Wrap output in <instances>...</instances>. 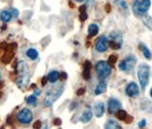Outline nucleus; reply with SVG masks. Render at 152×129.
<instances>
[{
	"instance_id": "nucleus-1",
	"label": "nucleus",
	"mask_w": 152,
	"mask_h": 129,
	"mask_svg": "<svg viewBox=\"0 0 152 129\" xmlns=\"http://www.w3.org/2000/svg\"><path fill=\"white\" fill-rule=\"evenodd\" d=\"M15 73H16V85L20 88H25L29 84L30 81V70L29 66L25 62H19L17 66L15 68Z\"/></svg>"
},
{
	"instance_id": "nucleus-2",
	"label": "nucleus",
	"mask_w": 152,
	"mask_h": 129,
	"mask_svg": "<svg viewBox=\"0 0 152 129\" xmlns=\"http://www.w3.org/2000/svg\"><path fill=\"white\" fill-rule=\"evenodd\" d=\"M150 6V0H135L133 6H132V9H133V13L136 15L142 16V15L146 13V11L149 10Z\"/></svg>"
},
{
	"instance_id": "nucleus-3",
	"label": "nucleus",
	"mask_w": 152,
	"mask_h": 129,
	"mask_svg": "<svg viewBox=\"0 0 152 129\" xmlns=\"http://www.w3.org/2000/svg\"><path fill=\"white\" fill-rule=\"evenodd\" d=\"M150 75V68L147 65H141L138 68V79L141 85V87L145 89L148 85Z\"/></svg>"
},
{
	"instance_id": "nucleus-4",
	"label": "nucleus",
	"mask_w": 152,
	"mask_h": 129,
	"mask_svg": "<svg viewBox=\"0 0 152 129\" xmlns=\"http://www.w3.org/2000/svg\"><path fill=\"white\" fill-rule=\"evenodd\" d=\"M95 70L100 81H104L111 73V68L105 61H99L95 66Z\"/></svg>"
},
{
	"instance_id": "nucleus-5",
	"label": "nucleus",
	"mask_w": 152,
	"mask_h": 129,
	"mask_svg": "<svg viewBox=\"0 0 152 129\" xmlns=\"http://www.w3.org/2000/svg\"><path fill=\"white\" fill-rule=\"evenodd\" d=\"M62 93H63V88L60 87V88H52L50 89V90L47 91V94H46V97L44 99V104L45 106H50V105H52L53 103L55 102L58 98H59Z\"/></svg>"
},
{
	"instance_id": "nucleus-6",
	"label": "nucleus",
	"mask_w": 152,
	"mask_h": 129,
	"mask_svg": "<svg viewBox=\"0 0 152 129\" xmlns=\"http://www.w3.org/2000/svg\"><path fill=\"white\" fill-rule=\"evenodd\" d=\"M16 119L22 124H29L33 121V113L29 108H23L17 113Z\"/></svg>"
},
{
	"instance_id": "nucleus-7",
	"label": "nucleus",
	"mask_w": 152,
	"mask_h": 129,
	"mask_svg": "<svg viewBox=\"0 0 152 129\" xmlns=\"http://www.w3.org/2000/svg\"><path fill=\"white\" fill-rule=\"evenodd\" d=\"M136 64V58L134 56H128L126 59H124L119 64V68L122 69L123 71H130L132 68Z\"/></svg>"
},
{
	"instance_id": "nucleus-8",
	"label": "nucleus",
	"mask_w": 152,
	"mask_h": 129,
	"mask_svg": "<svg viewBox=\"0 0 152 129\" xmlns=\"http://www.w3.org/2000/svg\"><path fill=\"white\" fill-rule=\"evenodd\" d=\"M122 35L121 33L117 32H113L112 33H110V46L113 49H119L122 46Z\"/></svg>"
},
{
	"instance_id": "nucleus-9",
	"label": "nucleus",
	"mask_w": 152,
	"mask_h": 129,
	"mask_svg": "<svg viewBox=\"0 0 152 129\" xmlns=\"http://www.w3.org/2000/svg\"><path fill=\"white\" fill-rule=\"evenodd\" d=\"M108 39L106 36H101L97 39L95 44V49L98 52H105L108 49Z\"/></svg>"
},
{
	"instance_id": "nucleus-10",
	"label": "nucleus",
	"mask_w": 152,
	"mask_h": 129,
	"mask_svg": "<svg viewBox=\"0 0 152 129\" xmlns=\"http://www.w3.org/2000/svg\"><path fill=\"white\" fill-rule=\"evenodd\" d=\"M126 93L127 96L129 97H137L139 95V87L138 85H136L134 82H132V83H129L127 85V87L126 88Z\"/></svg>"
},
{
	"instance_id": "nucleus-11",
	"label": "nucleus",
	"mask_w": 152,
	"mask_h": 129,
	"mask_svg": "<svg viewBox=\"0 0 152 129\" xmlns=\"http://www.w3.org/2000/svg\"><path fill=\"white\" fill-rule=\"evenodd\" d=\"M121 107V103L116 99H110L108 101V112L115 113L117 110H119Z\"/></svg>"
},
{
	"instance_id": "nucleus-12",
	"label": "nucleus",
	"mask_w": 152,
	"mask_h": 129,
	"mask_svg": "<svg viewBox=\"0 0 152 129\" xmlns=\"http://www.w3.org/2000/svg\"><path fill=\"white\" fill-rule=\"evenodd\" d=\"M90 68H91L90 62L86 61L84 64V71H83V77L85 80H88L90 78Z\"/></svg>"
},
{
	"instance_id": "nucleus-13",
	"label": "nucleus",
	"mask_w": 152,
	"mask_h": 129,
	"mask_svg": "<svg viewBox=\"0 0 152 129\" xmlns=\"http://www.w3.org/2000/svg\"><path fill=\"white\" fill-rule=\"evenodd\" d=\"M94 112L96 117L101 118L103 116L104 112H105V105L103 103H96L94 105Z\"/></svg>"
},
{
	"instance_id": "nucleus-14",
	"label": "nucleus",
	"mask_w": 152,
	"mask_h": 129,
	"mask_svg": "<svg viewBox=\"0 0 152 129\" xmlns=\"http://www.w3.org/2000/svg\"><path fill=\"white\" fill-rule=\"evenodd\" d=\"M13 18V13H11V11H3L0 13V19H1V21L3 22H10L11 19Z\"/></svg>"
},
{
	"instance_id": "nucleus-15",
	"label": "nucleus",
	"mask_w": 152,
	"mask_h": 129,
	"mask_svg": "<svg viewBox=\"0 0 152 129\" xmlns=\"http://www.w3.org/2000/svg\"><path fill=\"white\" fill-rule=\"evenodd\" d=\"M14 56V51L13 50H6L5 54L3 55L2 57V62L4 64H8L13 60V58Z\"/></svg>"
},
{
	"instance_id": "nucleus-16",
	"label": "nucleus",
	"mask_w": 152,
	"mask_h": 129,
	"mask_svg": "<svg viewBox=\"0 0 152 129\" xmlns=\"http://www.w3.org/2000/svg\"><path fill=\"white\" fill-rule=\"evenodd\" d=\"M142 21L144 22V24H145V26L147 29L152 30V17L150 15H146V14L142 15Z\"/></svg>"
},
{
	"instance_id": "nucleus-17",
	"label": "nucleus",
	"mask_w": 152,
	"mask_h": 129,
	"mask_svg": "<svg viewBox=\"0 0 152 129\" xmlns=\"http://www.w3.org/2000/svg\"><path fill=\"white\" fill-rule=\"evenodd\" d=\"M47 77H48L49 82L53 84V83H55V82H57V80L60 78V74L58 71H55V70H54V71H50Z\"/></svg>"
},
{
	"instance_id": "nucleus-18",
	"label": "nucleus",
	"mask_w": 152,
	"mask_h": 129,
	"mask_svg": "<svg viewBox=\"0 0 152 129\" xmlns=\"http://www.w3.org/2000/svg\"><path fill=\"white\" fill-rule=\"evenodd\" d=\"M99 32V27L97 26L96 24H90L88 26V33L90 37L95 36V35L98 33Z\"/></svg>"
},
{
	"instance_id": "nucleus-19",
	"label": "nucleus",
	"mask_w": 152,
	"mask_h": 129,
	"mask_svg": "<svg viewBox=\"0 0 152 129\" xmlns=\"http://www.w3.org/2000/svg\"><path fill=\"white\" fill-rule=\"evenodd\" d=\"M106 88H107V84L105 83L104 81H101L100 82V84L97 85L96 88H95V90H94V94L95 95H100V94H102V93L106 90Z\"/></svg>"
},
{
	"instance_id": "nucleus-20",
	"label": "nucleus",
	"mask_w": 152,
	"mask_h": 129,
	"mask_svg": "<svg viewBox=\"0 0 152 129\" xmlns=\"http://www.w3.org/2000/svg\"><path fill=\"white\" fill-rule=\"evenodd\" d=\"M91 118H92V112L90 110H86L83 114H82L80 121L83 123H88L91 120Z\"/></svg>"
},
{
	"instance_id": "nucleus-21",
	"label": "nucleus",
	"mask_w": 152,
	"mask_h": 129,
	"mask_svg": "<svg viewBox=\"0 0 152 129\" xmlns=\"http://www.w3.org/2000/svg\"><path fill=\"white\" fill-rule=\"evenodd\" d=\"M27 56H28L30 60H36L38 58V51L35 49H30L27 50Z\"/></svg>"
},
{
	"instance_id": "nucleus-22",
	"label": "nucleus",
	"mask_w": 152,
	"mask_h": 129,
	"mask_svg": "<svg viewBox=\"0 0 152 129\" xmlns=\"http://www.w3.org/2000/svg\"><path fill=\"white\" fill-rule=\"evenodd\" d=\"M127 113L123 110V109H119V110H117L116 111V117H117V119H119L120 121H124L127 119Z\"/></svg>"
},
{
	"instance_id": "nucleus-23",
	"label": "nucleus",
	"mask_w": 152,
	"mask_h": 129,
	"mask_svg": "<svg viewBox=\"0 0 152 129\" xmlns=\"http://www.w3.org/2000/svg\"><path fill=\"white\" fill-rule=\"evenodd\" d=\"M105 128L106 129H118V128H121V126L116 122H114V121H108V122L106 123V125H105Z\"/></svg>"
},
{
	"instance_id": "nucleus-24",
	"label": "nucleus",
	"mask_w": 152,
	"mask_h": 129,
	"mask_svg": "<svg viewBox=\"0 0 152 129\" xmlns=\"http://www.w3.org/2000/svg\"><path fill=\"white\" fill-rule=\"evenodd\" d=\"M140 49H141V50L143 51V54H144V56L146 57V59H150L151 58V52L149 51V49H147L145 45L140 46Z\"/></svg>"
},
{
	"instance_id": "nucleus-25",
	"label": "nucleus",
	"mask_w": 152,
	"mask_h": 129,
	"mask_svg": "<svg viewBox=\"0 0 152 129\" xmlns=\"http://www.w3.org/2000/svg\"><path fill=\"white\" fill-rule=\"evenodd\" d=\"M37 103V99H36V96L35 95H30L27 98V104H32V105H36Z\"/></svg>"
},
{
	"instance_id": "nucleus-26",
	"label": "nucleus",
	"mask_w": 152,
	"mask_h": 129,
	"mask_svg": "<svg viewBox=\"0 0 152 129\" xmlns=\"http://www.w3.org/2000/svg\"><path fill=\"white\" fill-rule=\"evenodd\" d=\"M116 62H117V56L114 55V54H111V55L110 56V58H108V63H110V65L113 66Z\"/></svg>"
},
{
	"instance_id": "nucleus-27",
	"label": "nucleus",
	"mask_w": 152,
	"mask_h": 129,
	"mask_svg": "<svg viewBox=\"0 0 152 129\" xmlns=\"http://www.w3.org/2000/svg\"><path fill=\"white\" fill-rule=\"evenodd\" d=\"M80 21H82V22H84V21H86L87 20V18H88V14H87V13H86V11H82V13H80Z\"/></svg>"
},
{
	"instance_id": "nucleus-28",
	"label": "nucleus",
	"mask_w": 152,
	"mask_h": 129,
	"mask_svg": "<svg viewBox=\"0 0 152 129\" xmlns=\"http://www.w3.org/2000/svg\"><path fill=\"white\" fill-rule=\"evenodd\" d=\"M41 125H42L41 121H39V120H38V121H36V122L33 124V127L34 129H38V128H40V127H41Z\"/></svg>"
},
{
	"instance_id": "nucleus-29",
	"label": "nucleus",
	"mask_w": 152,
	"mask_h": 129,
	"mask_svg": "<svg viewBox=\"0 0 152 129\" xmlns=\"http://www.w3.org/2000/svg\"><path fill=\"white\" fill-rule=\"evenodd\" d=\"M11 13H13V16L14 17V18H16L17 16H18V11L16 10V9H11Z\"/></svg>"
},
{
	"instance_id": "nucleus-30",
	"label": "nucleus",
	"mask_w": 152,
	"mask_h": 129,
	"mask_svg": "<svg viewBox=\"0 0 152 129\" xmlns=\"http://www.w3.org/2000/svg\"><path fill=\"white\" fill-rule=\"evenodd\" d=\"M48 77H43L42 78V80H41V84H42V85H43V87H45V85H47V83H48Z\"/></svg>"
},
{
	"instance_id": "nucleus-31",
	"label": "nucleus",
	"mask_w": 152,
	"mask_h": 129,
	"mask_svg": "<svg viewBox=\"0 0 152 129\" xmlns=\"http://www.w3.org/2000/svg\"><path fill=\"white\" fill-rule=\"evenodd\" d=\"M85 91H86V89H85V88H79V89H78V90H77L76 94H77L78 96H81V95H83V94H84Z\"/></svg>"
},
{
	"instance_id": "nucleus-32",
	"label": "nucleus",
	"mask_w": 152,
	"mask_h": 129,
	"mask_svg": "<svg viewBox=\"0 0 152 129\" xmlns=\"http://www.w3.org/2000/svg\"><path fill=\"white\" fill-rule=\"evenodd\" d=\"M53 123L55 124V125H61V123H62V121H61V119H59V118H56L55 120H54Z\"/></svg>"
},
{
	"instance_id": "nucleus-33",
	"label": "nucleus",
	"mask_w": 152,
	"mask_h": 129,
	"mask_svg": "<svg viewBox=\"0 0 152 129\" xmlns=\"http://www.w3.org/2000/svg\"><path fill=\"white\" fill-rule=\"evenodd\" d=\"M146 120H143V121H141V122L139 123V127L141 128V127H145L146 126Z\"/></svg>"
},
{
	"instance_id": "nucleus-34",
	"label": "nucleus",
	"mask_w": 152,
	"mask_h": 129,
	"mask_svg": "<svg viewBox=\"0 0 152 129\" xmlns=\"http://www.w3.org/2000/svg\"><path fill=\"white\" fill-rule=\"evenodd\" d=\"M67 77H68L67 73H65V72H62L61 73V79L62 80H66V79H67Z\"/></svg>"
},
{
	"instance_id": "nucleus-35",
	"label": "nucleus",
	"mask_w": 152,
	"mask_h": 129,
	"mask_svg": "<svg viewBox=\"0 0 152 129\" xmlns=\"http://www.w3.org/2000/svg\"><path fill=\"white\" fill-rule=\"evenodd\" d=\"M79 10H80L81 13H82V11H86V6H82V7H80Z\"/></svg>"
},
{
	"instance_id": "nucleus-36",
	"label": "nucleus",
	"mask_w": 152,
	"mask_h": 129,
	"mask_svg": "<svg viewBox=\"0 0 152 129\" xmlns=\"http://www.w3.org/2000/svg\"><path fill=\"white\" fill-rule=\"evenodd\" d=\"M40 94H41V91H40V90H37V89H36V90L34 91V95H35V96L40 95Z\"/></svg>"
},
{
	"instance_id": "nucleus-37",
	"label": "nucleus",
	"mask_w": 152,
	"mask_h": 129,
	"mask_svg": "<svg viewBox=\"0 0 152 129\" xmlns=\"http://www.w3.org/2000/svg\"><path fill=\"white\" fill-rule=\"evenodd\" d=\"M69 6H71V8H74V4H73V3L71 1V2H69Z\"/></svg>"
},
{
	"instance_id": "nucleus-38",
	"label": "nucleus",
	"mask_w": 152,
	"mask_h": 129,
	"mask_svg": "<svg viewBox=\"0 0 152 129\" xmlns=\"http://www.w3.org/2000/svg\"><path fill=\"white\" fill-rule=\"evenodd\" d=\"M107 13L110 11V5H107Z\"/></svg>"
},
{
	"instance_id": "nucleus-39",
	"label": "nucleus",
	"mask_w": 152,
	"mask_h": 129,
	"mask_svg": "<svg viewBox=\"0 0 152 129\" xmlns=\"http://www.w3.org/2000/svg\"><path fill=\"white\" fill-rule=\"evenodd\" d=\"M6 28H7V27H6V25H4V26H3V28H1V30H5Z\"/></svg>"
},
{
	"instance_id": "nucleus-40",
	"label": "nucleus",
	"mask_w": 152,
	"mask_h": 129,
	"mask_svg": "<svg viewBox=\"0 0 152 129\" xmlns=\"http://www.w3.org/2000/svg\"><path fill=\"white\" fill-rule=\"evenodd\" d=\"M32 87L35 88V87H35V84H33V85H32Z\"/></svg>"
},
{
	"instance_id": "nucleus-41",
	"label": "nucleus",
	"mask_w": 152,
	"mask_h": 129,
	"mask_svg": "<svg viewBox=\"0 0 152 129\" xmlns=\"http://www.w3.org/2000/svg\"><path fill=\"white\" fill-rule=\"evenodd\" d=\"M2 95H3V92H2L1 90H0V98H1V97H2Z\"/></svg>"
},
{
	"instance_id": "nucleus-42",
	"label": "nucleus",
	"mask_w": 152,
	"mask_h": 129,
	"mask_svg": "<svg viewBox=\"0 0 152 129\" xmlns=\"http://www.w3.org/2000/svg\"><path fill=\"white\" fill-rule=\"evenodd\" d=\"M76 1H78V2H83V1H85V0H76Z\"/></svg>"
},
{
	"instance_id": "nucleus-43",
	"label": "nucleus",
	"mask_w": 152,
	"mask_h": 129,
	"mask_svg": "<svg viewBox=\"0 0 152 129\" xmlns=\"http://www.w3.org/2000/svg\"><path fill=\"white\" fill-rule=\"evenodd\" d=\"M150 96H151V98H152V88H151V90H150Z\"/></svg>"
}]
</instances>
